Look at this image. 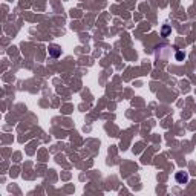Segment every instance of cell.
<instances>
[{
    "label": "cell",
    "mask_w": 196,
    "mask_h": 196,
    "mask_svg": "<svg viewBox=\"0 0 196 196\" xmlns=\"http://www.w3.org/2000/svg\"><path fill=\"white\" fill-rule=\"evenodd\" d=\"M175 178H176V181L179 182V184H185V182L189 181V175H187L185 172H178Z\"/></svg>",
    "instance_id": "1"
},
{
    "label": "cell",
    "mask_w": 196,
    "mask_h": 196,
    "mask_svg": "<svg viewBox=\"0 0 196 196\" xmlns=\"http://www.w3.org/2000/svg\"><path fill=\"white\" fill-rule=\"evenodd\" d=\"M60 48H57V46H52L51 49H49V54H51L52 57H58L60 55Z\"/></svg>",
    "instance_id": "2"
},
{
    "label": "cell",
    "mask_w": 196,
    "mask_h": 196,
    "mask_svg": "<svg viewBox=\"0 0 196 196\" xmlns=\"http://www.w3.org/2000/svg\"><path fill=\"white\" fill-rule=\"evenodd\" d=\"M168 31H170V29H168V28H167V26H166V28H164V31H162V32H164V35H166V34L168 32Z\"/></svg>",
    "instance_id": "3"
}]
</instances>
